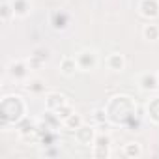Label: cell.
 I'll return each mask as SVG.
<instances>
[{
	"label": "cell",
	"instance_id": "obj_1",
	"mask_svg": "<svg viewBox=\"0 0 159 159\" xmlns=\"http://www.w3.org/2000/svg\"><path fill=\"white\" fill-rule=\"evenodd\" d=\"M25 114V103L19 96H13V107L8 109V107H2V116H4V122H19Z\"/></svg>",
	"mask_w": 159,
	"mask_h": 159
},
{
	"label": "cell",
	"instance_id": "obj_2",
	"mask_svg": "<svg viewBox=\"0 0 159 159\" xmlns=\"http://www.w3.org/2000/svg\"><path fill=\"white\" fill-rule=\"evenodd\" d=\"M75 60H77L79 69H83V71H90V69H94L96 64H98V56H96V52L90 51V49L81 51V52L75 56Z\"/></svg>",
	"mask_w": 159,
	"mask_h": 159
},
{
	"label": "cell",
	"instance_id": "obj_3",
	"mask_svg": "<svg viewBox=\"0 0 159 159\" xmlns=\"http://www.w3.org/2000/svg\"><path fill=\"white\" fill-rule=\"evenodd\" d=\"M75 139L81 142V144L88 146V144H94V140H96V133H94L92 127H86V125L83 124L79 129H75Z\"/></svg>",
	"mask_w": 159,
	"mask_h": 159
},
{
	"label": "cell",
	"instance_id": "obj_4",
	"mask_svg": "<svg viewBox=\"0 0 159 159\" xmlns=\"http://www.w3.org/2000/svg\"><path fill=\"white\" fill-rule=\"evenodd\" d=\"M28 69H30V66H28V64H25V62L17 60V62H11V64H10L8 73H10L13 79H17V81H23V79L28 75Z\"/></svg>",
	"mask_w": 159,
	"mask_h": 159
},
{
	"label": "cell",
	"instance_id": "obj_5",
	"mask_svg": "<svg viewBox=\"0 0 159 159\" xmlns=\"http://www.w3.org/2000/svg\"><path fill=\"white\" fill-rule=\"evenodd\" d=\"M139 10H140V15H144V17H157L159 15V2L157 0H140V6H139Z\"/></svg>",
	"mask_w": 159,
	"mask_h": 159
},
{
	"label": "cell",
	"instance_id": "obj_6",
	"mask_svg": "<svg viewBox=\"0 0 159 159\" xmlns=\"http://www.w3.org/2000/svg\"><path fill=\"white\" fill-rule=\"evenodd\" d=\"M11 8H13V13L17 17H26L30 11H32V4L30 0H11Z\"/></svg>",
	"mask_w": 159,
	"mask_h": 159
},
{
	"label": "cell",
	"instance_id": "obj_7",
	"mask_svg": "<svg viewBox=\"0 0 159 159\" xmlns=\"http://www.w3.org/2000/svg\"><path fill=\"white\" fill-rule=\"evenodd\" d=\"M66 103H67L66 98H64L62 94H56V92L47 94V98H45V105H47L49 111H56V109H60V107L66 105Z\"/></svg>",
	"mask_w": 159,
	"mask_h": 159
},
{
	"label": "cell",
	"instance_id": "obj_8",
	"mask_svg": "<svg viewBox=\"0 0 159 159\" xmlns=\"http://www.w3.org/2000/svg\"><path fill=\"white\" fill-rule=\"evenodd\" d=\"M139 84H140L142 90H153V88H157V86H159L157 73H152V75H150V73H144V75H140Z\"/></svg>",
	"mask_w": 159,
	"mask_h": 159
},
{
	"label": "cell",
	"instance_id": "obj_9",
	"mask_svg": "<svg viewBox=\"0 0 159 159\" xmlns=\"http://www.w3.org/2000/svg\"><path fill=\"white\" fill-rule=\"evenodd\" d=\"M60 69H62V73H64V75H73V73H75V71L79 69V66H77V60H75V56H66V58H62Z\"/></svg>",
	"mask_w": 159,
	"mask_h": 159
},
{
	"label": "cell",
	"instance_id": "obj_10",
	"mask_svg": "<svg viewBox=\"0 0 159 159\" xmlns=\"http://www.w3.org/2000/svg\"><path fill=\"white\" fill-rule=\"evenodd\" d=\"M107 66H109V69H112V71H122L124 66H125V62H124L122 54L114 52V54H111V56L107 58Z\"/></svg>",
	"mask_w": 159,
	"mask_h": 159
},
{
	"label": "cell",
	"instance_id": "obj_11",
	"mask_svg": "<svg viewBox=\"0 0 159 159\" xmlns=\"http://www.w3.org/2000/svg\"><path fill=\"white\" fill-rule=\"evenodd\" d=\"M124 155H127V157H140V155H142L140 144H139V142H127V144L124 146Z\"/></svg>",
	"mask_w": 159,
	"mask_h": 159
},
{
	"label": "cell",
	"instance_id": "obj_12",
	"mask_svg": "<svg viewBox=\"0 0 159 159\" xmlns=\"http://www.w3.org/2000/svg\"><path fill=\"white\" fill-rule=\"evenodd\" d=\"M142 34H144L146 39L157 41V39H159V26H157V25H146L144 30H142Z\"/></svg>",
	"mask_w": 159,
	"mask_h": 159
},
{
	"label": "cell",
	"instance_id": "obj_13",
	"mask_svg": "<svg viewBox=\"0 0 159 159\" xmlns=\"http://www.w3.org/2000/svg\"><path fill=\"white\" fill-rule=\"evenodd\" d=\"M64 124H66V127H69V129H73V131H75V129L81 127L84 122H83V118L79 116V114H75V112H73L69 118H66V120H64Z\"/></svg>",
	"mask_w": 159,
	"mask_h": 159
},
{
	"label": "cell",
	"instance_id": "obj_14",
	"mask_svg": "<svg viewBox=\"0 0 159 159\" xmlns=\"http://www.w3.org/2000/svg\"><path fill=\"white\" fill-rule=\"evenodd\" d=\"M148 112H150V118L159 124V98H153L148 103Z\"/></svg>",
	"mask_w": 159,
	"mask_h": 159
},
{
	"label": "cell",
	"instance_id": "obj_15",
	"mask_svg": "<svg viewBox=\"0 0 159 159\" xmlns=\"http://www.w3.org/2000/svg\"><path fill=\"white\" fill-rule=\"evenodd\" d=\"M54 112H56V116H58L60 120H66V118H69V116L73 114V109H71V107L66 103V105H62L60 109H56Z\"/></svg>",
	"mask_w": 159,
	"mask_h": 159
},
{
	"label": "cell",
	"instance_id": "obj_16",
	"mask_svg": "<svg viewBox=\"0 0 159 159\" xmlns=\"http://www.w3.org/2000/svg\"><path fill=\"white\" fill-rule=\"evenodd\" d=\"M10 15H15V13H13V8H11L10 2H4V4H2V21L8 23V21H10Z\"/></svg>",
	"mask_w": 159,
	"mask_h": 159
},
{
	"label": "cell",
	"instance_id": "obj_17",
	"mask_svg": "<svg viewBox=\"0 0 159 159\" xmlns=\"http://www.w3.org/2000/svg\"><path fill=\"white\" fill-rule=\"evenodd\" d=\"M157 81H159V73H157Z\"/></svg>",
	"mask_w": 159,
	"mask_h": 159
}]
</instances>
